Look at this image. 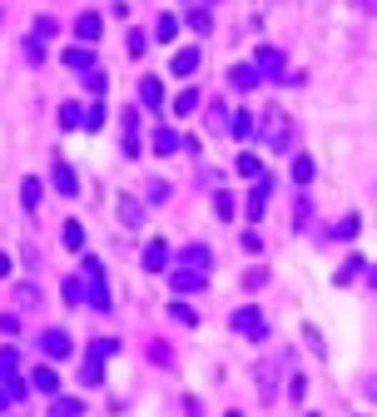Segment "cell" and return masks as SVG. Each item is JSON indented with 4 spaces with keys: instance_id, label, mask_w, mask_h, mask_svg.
<instances>
[{
    "instance_id": "6da1fadb",
    "label": "cell",
    "mask_w": 377,
    "mask_h": 417,
    "mask_svg": "<svg viewBox=\"0 0 377 417\" xmlns=\"http://www.w3.org/2000/svg\"><path fill=\"white\" fill-rule=\"evenodd\" d=\"M85 293H90V308L94 313H109V283H104V263L99 258H85Z\"/></svg>"
},
{
    "instance_id": "7a4b0ae2",
    "label": "cell",
    "mask_w": 377,
    "mask_h": 417,
    "mask_svg": "<svg viewBox=\"0 0 377 417\" xmlns=\"http://www.w3.org/2000/svg\"><path fill=\"white\" fill-rule=\"evenodd\" d=\"M288 134H293L288 114H283V109H263V144H268L273 154H283V149H288Z\"/></svg>"
},
{
    "instance_id": "3957f363",
    "label": "cell",
    "mask_w": 377,
    "mask_h": 417,
    "mask_svg": "<svg viewBox=\"0 0 377 417\" xmlns=\"http://www.w3.org/2000/svg\"><path fill=\"white\" fill-rule=\"evenodd\" d=\"M169 288H174V293H198V288H208V268H188V263H179V268L169 273Z\"/></svg>"
},
{
    "instance_id": "277c9868",
    "label": "cell",
    "mask_w": 377,
    "mask_h": 417,
    "mask_svg": "<svg viewBox=\"0 0 377 417\" xmlns=\"http://www.w3.org/2000/svg\"><path fill=\"white\" fill-rule=\"evenodd\" d=\"M233 328H238L243 338H253V343H258V338H268V318H263L258 308H238V313H233Z\"/></svg>"
},
{
    "instance_id": "5b68a950",
    "label": "cell",
    "mask_w": 377,
    "mask_h": 417,
    "mask_svg": "<svg viewBox=\"0 0 377 417\" xmlns=\"http://www.w3.org/2000/svg\"><path fill=\"white\" fill-rule=\"evenodd\" d=\"M253 65H258L268 80H288V60H283V50H273V45H258Z\"/></svg>"
},
{
    "instance_id": "8992f818",
    "label": "cell",
    "mask_w": 377,
    "mask_h": 417,
    "mask_svg": "<svg viewBox=\"0 0 377 417\" xmlns=\"http://www.w3.org/2000/svg\"><path fill=\"white\" fill-rule=\"evenodd\" d=\"M253 383H258V398L273 403V398H278V363H258V368H253Z\"/></svg>"
},
{
    "instance_id": "52a82bcc",
    "label": "cell",
    "mask_w": 377,
    "mask_h": 417,
    "mask_svg": "<svg viewBox=\"0 0 377 417\" xmlns=\"http://www.w3.org/2000/svg\"><path fill=\"white\" fill-rule=\"evenodd\" d=\"M40 348H45L50 358H70V333H65V328H45V333H40Z\"/></svg>"
},
{
    "instance_id": "ba28073f",
    "label": "cell",
    "mask_w": 377,
    "mask_h": 417,
    "mask_svg": "<svg viewBox=\"0 0 377 417\" xmlns=\"http://www.w3.org/2000/svg\"><path fill=\"white\" fill-rule=\"evenodd\" d=\"M55 189H60L65 199H75V194H80V179H75V169H70L65 159H55Z\"/></svg>"
},
{
    "instance_id": "9c48e42d",
    "label": "cell",
    "mask_w": 377,
    "mask_h": 417,
    "mask_svg": "<svg viewBox=\"0 0 377 417\" xmlns=\"http://www.w3.org/2000/svg\"><path fill=\"white\" fill-rule=\"evenodd\" d=\"M144 268H149V273H164V268H169V243H164V238H154V243L144 248Z\"/></svg>"
},
{
    "instance_id": "30bf717a",
    "label": "cell",
    "mask_w": 377,
    "mask_h": 417,
    "mask_svg": "<svg viewBox=\"0 0 377 417\" xmlns=\"http://www.w3.org/2000/svg\"><path fill=\"white\" fill-rule=\"evenodd\" d=\"M65 65H70V70H80V75H90V70H94V50H90V45H70V50H65Z\"/></svg>"
},
{
    "instance_id": "8fae6325",
    "label": "cell",
    "mask_w": 377,
    "mask_h": 417,
    "mask_svg": "<svg viewBox=\"0 0 377 417\" xmlns=\"http://www.w3.org/2000/svg\"><path fill=\"white\" fill-rule=\"evenodd\" d=\"M228 80H233V90H253V85L263 80V70H258V65H233Z\"/></svg>"
},
{
    "instance_id": "7c38bea8",
    "label": "cell",
    "mask_w": 377,
    "mask_h": 417,
    "mask_svg": "<svg viewBox=\"0 0 377 417\" xmlns=\"http://www.w3.org/2000/svg\"><path fill=\"white\" fill-rule=\"evenodd\" d=\"M99 30H104V25H99V15H94V10H85V15L75 20V35H80V45H94V40H99Z\"/></svg>"
},
{
    "instance_id": "4fadbf2b",
    "label": "cell",
    "mask_w": 377,
    "mask_h": 417,
    "mask_svg": "<svg viewBox=\"0 0 377 417\" xmlns=\"http://www.w3.org/2000/svg\"><path fill=\"white\" fill-rule=\"evenodd\" d=\"M139 100L149 104V109H159V104H164V85H159L154 75H144V80H139Z\"/></svg>"
},
{
    "instance_id": "5bb4252c",
    "label": "cell",
    "mask_w": 377,
    "mask_h": 417,
    "mask_svg": "<svg viewBox=\"0 0 377 417\" xmlns=\"http://www.w3.org/2000/svg\"><path fill=\"white\" fill-rule=\"evenodd\" d=\"M179 263H188V268H208V263H213V253H208L203 243H188L184 253H179Z\"/></svg>"
},
{
    "instance_id": "9a60e30c",
    "label": "cell",
    "mask_w": 377,
    "mask_h": 417,
    "mask_svg": "<svg viewBox=\"0 0 377 417\" xmlns=\"http://www.w3.org/2000/svg\"><path fill=\"white\" fill-rule=\"evenodd\" d=\"M85 403L80 398H50V417H80Z\"/></svg>"
},
{
    "instance_id": "2e32d148",
    "label": "cell",
    "mask_w": 377,
    "mask_h": 417,
    "mask_svg": "<svg viewBox=\"0 0 377 417\" xmlns=\"http://www.w3.org/2000/svg\"><path fill=\"white\" fill-rule=\"evenodd\" d=\"M174 35H179V15H169V10H164V15L154 20V40H164V45H169Z\"/></svg>"
},
{
    "instance_id": "e0dca14e",
    "label": "cell",
    "mask_w": 377,
    "mask_h": 417,
    "mask_svg": "<svg viewBox=\"0 0 377 417\" xmlns=\"http://www.w3.org/2000/svg\"><path fill=\"white\" fill-rule=\"evenodd\" d=\"M30 383H35L45 398H55V393H60V378H55V368H35V378H30Z\"/></svg>"
},
{
    "instance_id": "ac0fdd59",
    "label": "cell",
    "mask_w": 377,
    "mask_h": 417,
    "mask_svg": "<svg viewBox=\"0 0 377 417\" xmlns=\"http://www.w3.org/2000/svg\"><path fill=\"white\" fill-rule=\"evenodd\" d=\"M169 70H174V75H193V70H198V50H179V55H174V65H169Z\"/></svg>"
},
{
    "instance_id": "d6986e66",
    "label": "cell",
    "mask_w": 377,
    "mask_h": 417,
    "mask_svg": "<svg viewBox=\"0 0 377 417\" xmlns=\"http://www.w3.org/2000/svg\"><path fill=\"white\" fill-rule=\"evenodd\" d=\"M154 149H159V154H174V149H184V139H179V134H174V129L164 124V129L154 134Z\"/></svg>"
},
{
    "instance_id": "ffe728a7",
    "label": "cell",
    "mask_w": 377,
    "mask_h": 417,
    "mask_svg": "<svg viewBox=\"0 0 377 417\" xmlns=\"http://www.w3.org/2000/svg\"><path fill=\"white\" fill-rule=\"evenodd\" d=\"M60 238H65V248H75V253H80V248H85V223H80V218H70Z\"/></svg>"
},
{
    "instance_id": "44dd1931",
    "label": "cell",
    "mask_w": 377,
    "mask_h": 417,
    "mask_svg": "<svg viewBox=\"0 0 377 417\" xmlns=\"http://www.w3.org/2000/svg\"><path fill=\"white\" fill-rule=\"evenodd\" d=\"M80 378H85V383H90V388H99V383H104V358H85V368H80Z\"/></svg>"
},
{
    "instance_id": "7402d4cb",
    "label": "cell",
    "mask_w": 377,
    "mask_h": 417,
    "mask_svg": "<svg viewBox=\"0 0 377 417\" xmlns=\"http://www.w3.org/2000/svg\"><path fill=\"white\" fill-rule=\"evenodd\" d=\"M228 129H233V139H253V114H248V109H238Z\"/></svg>"
},
{
    "instance_id": "603a6c76",
    "label": "cell",
    "mask_w": 377,
    "mask_h": 417,
    "mask_svg": "<svg viewBox=\"0 0 377 417\" xmlns=\"http://www.w3.org/2000/svg\"><path fill=\"white\" fill-rule=\"evenodd\" d=\"M40 194H45V184H40V179H25V184H20V199H25V208H40Z\"/></svg>"
},
{
    "instance_id": "cb8c5ba5",
    "label": "cell",
    "mask_w": 377,
    "mask_h": 417,
    "mask_svg": "<svg viewBox=\"0 0 377 417\" xmlns=\"http://www.w3.org/2000/svg\"><path fill=\"white\" fill-rule=\"evenodd\" d=\"M60 124H65V129H80V124H85V109H80V104H60Z\"/></svg>"
},
{
    "instance_id": "d4e9b609",
    "label": "cell",
    "mask_w": 377,
    "mask_h": 417,
    "mask_svg": "<svg viewBox=\"0 0 377 417\" xmlns=\"http://www.w3.org/2000/svg\"><path fill=\"white\" fill-rule=\"evenodd\" d=\"M263 199H268V179H258V189L248 194V218H258V213H263Z\"/></svg>"
},
{
    "instance_id": "484cf974",
    "label": "cell",
    "mask_w": 377,
    "mask_h": 417,
    "mask_svg": "<svg viewBox=\"0 0 377 417\" xmlns=\"http://www.w3.org/2000/svg\"><path fill=\"white\" fill-rule=\"evenodd\" d=\"M213 213L218 218H233V194L228 189H213Z\"/></svg>"
},
{
    "instance_id": "4316f807",
    "label": "cell",
    "mask_w": 377,
    "mask_h": 417,
    "mask_svg": "<svg viewBox=\"0 0 377 417\" xmlns=\"http://www.w3.org/2000/svg\"><path fill=\"white\" fill-rule=\"evenodd\" d=\"M119 218H124V223L134 228V223L144 218V204H134V199H119Z\"/></svg>"
},
{
    "instance_id": "83f0119b",
    "label": "cell",
    "mask_w": 377,
    "mask_h": 417,
    "mask_svg": "<svg viewBox=\"0 0 377 417\" xmlns=\"http://www.w3.org/2000/svg\"><path fill=\"white\" fill-rule=\"evenodd\" d=\"M238 174H243V179H263V164H258L253 154H238Z\"/></svg>"
},
{
    "instance_id": "f1b7e54d",
    "label": "cell",
    "mask_w": 377,
    "mask_h": 417,
    "mask_svg": "<svg viewBox=\"0 0 377 417\" xmlns=\"http://www.w3.org/2000/svg\"><path fill=\"white\" fill-rule=\"evenodd\" d=\"M308 179H313V159L298 154V159H293V184H308Z\"/></svg>"
},
{
    "instance_id": "f546056e",
    "label": "cell",
    "mask_w": 377,
    "mask_h": 417,
    "mask_svg": "<svg viewBox=\"0 0 377 417\" xmlns=\"http://www.w3.org/2000/svg\"><path fill=\"white\" fill-rule=\"evenodd\" d=\"M85 278H65V303H85Z\"/></svg>"
},
{
    "instance_id": "4dcf8cb0",
    "label": "cell",
    "mask_w": 377,
    "mask_h": 417,
    "mask_svg": "<svg viewBox=\"0 0 377 417\" xmlns=\"http://www.w3.org/2000/svg\"><path fill=\"white\" fill-rule=\"evenodd\" d=\"M198 109V90H179V100H174V114H193Z\"/></svg>"
},
{
    "instance_id": "1f68e13d",
    "label": "cell",
    "mask_w": 377,
    "mask_h": 417,
    "mask_svg": "<svg viewBox=\"0 0 377 417\" xmlns=\"http://www.w3.org/2000/svg\"><path fill=\"white\" fill-rule=\"evenodd\" d=\"M15 303H20V308H35V303H40V288L20 283V288H15Z\"/></svg>"
},
{
    "instance_id": "d6a6232c",
    "label": "cell",
    "mask_w": 377,
    "mask_h": 417,
    "mask_svg": "<svg viewBox=\"0 0 377 417\" xmlns=\"http://www.w3.org/2000/svg\"><path fill=\"white\" fill-rule=\"evenodd\" d=\"M208 25H213V20H208V10H188V30H198V35H208Z\"/></svg>"
},
{
    "instance_id": "836d02e7",
    "label": "cell",
    "mask_w": 377,
    "mask_h": 417,
    "mask_svg": "<svg viewBox=\"0 0 377 417\" xmlns=\"http://www.w3.org/2000/svg\"><path fill=\"white\" fill-rule=\"evenodd\" d=\"M358 273H363V258H348V263H343V268H338V283H353V278H358Z\"/></svg>"
},
{
    "instance_id": "e575fe53",
    "label": "cell",
    "mask_w": 377,
    "mask_h": 417,
    "mask_svg": "<svg viewBox=\"0 0 377 417\" xmlns=\"http://www.w3.org/2000/svg\"><path fill=\"white\" fill-rule=\"evenodd\" d=\"M15 363H20L15 348H0V378H15Z\"/></svg>"
},
{
    "instance_id": "d590c367",
    "label": "cell",
    "mask_w": 377,
    "mask_h": 417,
    "mask_svg": "<svg viewBox=\"0 0 377 417\" xmlns=\"http://www.w3.org/2000/svg\"><path fill=\"white\" fill-rule=\"evenodd\" d=\"M90 353H94V358H114V353H119V343H114V338H94Z\"/></svg>"
},
{
    "instance_id": "8d00e7d4",
    "label": "cell",
    "mask_w": 377,
    "mask_h": 417,
    "mask_svg": "<svg viewBox=\"0 0 377 417\" xmlns=\"http://www.w3.org/2000/svg\"><path fill=\"white\" fill-rule=\"evenodd\" d=\"M169 313H174V318H179L184 328H193V323H198V313L188 308V303H169Z\"/></svg>"
},
{
    "instance_id": "74e56055",
    "label": "cell",
    "mask_w": 377,
    "mask_h": 417,
    "mask_svg": "<svg viewBox=\"0 0 377 417\" xmlns=\"http://www.w3.org/2000/svg\"><path fill=\"white\" fill-rule=\"evenodd\" d=\"M99 124H104V104H90V109H85V129H99Z\"/></svg>"
},
{
    "instance_id": "f35d334b",
    "label": "cell",
    "mask_w": 377,
    "mask_h": 417,
    "mask_svg": "<svg viewBox=\"0 0 377 417\" xmlns=\"http://www.w3.org/2000/svg\"><path fill=\"white\" fill-rule=\"evenodd\" d=\"M55 30H60V25H55V20H50V15H40V20H35V40H50V35H55Z\"/></svg>"
},
{
    "instance_id": "ab89813d",
    "label": "cell",
    "mask_w": 377,
    "mask_h": 417,
    "mask_svg": "<svg viewBox=\"0 0 377 417\" xmlns=\"http://www.w3.org/2000/svg\"><path fill=\"white\" fill-rule=\"evenodd\" d=\"M358 223H363V218H358V213H348V218L338 223V238H358Z\"/></svg>"
},
{
    "instance_id": "60d3db41",
    "label": "cell",
    "mask_w": 377,
    "mask_h": 417,
    "mask_svg": "<svg viewBox=\"0 0 377 417\" xmlns=\"http://www.w3.org/2000/svg\"><path fill=\"white\" fill-rule=\"evenodd\" d=\"M263 283H268V268H248L243 273V288H263Z\"/></svg>"
},
{
    "instance_id": "b9f144b4",
    "label": "cell",
    "mask_w": 377,
    "mask_h": 417,
    "mask_svg": "<svg viewBox=\"0 0 377 417\" xmlns=\"http://www.w3.org/2000/svg\"><path fill=\"white\" fill-rule=\"evenodd\" d=\"M144 45H149V40H144L139 30H129V40H124V50H129V55H144Z\"/></svg>"
},
{
    "instance_id": "7bdbcfd3",
    "label": "cell",
    "mask_w": 377,
    "mask_h": 417,
    "mask_svg": "<svg viewBox=\"0 0 377 417\" xmlns=\"http://www.w3.org/2000/svg\"><path fill=\"white\" fill-rule=\"evenodd\" d=\"M25 60H30V65H40V60H45V50H40V40H35V35L25 40Z\"/></svg>"
},
{
    "instance_id": "ee69618b",
    "label": "cell",
    "mask_w": 377,
    "mask_h": 417,
    "mask_svg": "<svg viewBox=\"0 0 377 417\" xmlns=\"http://www.w3.org/2000/svg\"><path fill=\"white\" fill-rule=\"evenodd\" d=\"M144 194H149V204H164V199H169V184H159V179H154Z\"/></svg>"
},
{
    "instance_id": "f6af8a7d",
    "label": "cell",
    "mask_w": 377,
    "mask_h": 417,
    "mask_svg": "<svg viewBox=\"0 0 377 417\" xmlns=\"http://www.w3.org/2000/svg\"><path fill=\"white\" fill-rule=\"evenodd\" d=\"M10 403H15V393H10V388H0V413H5Z\"/></svg>"
},
{
    "instance_id": "bcb514c9",
    "label": "cell",
    "mask_w": 377,
    "mask_h": 417,
    "mask_svg": "<svg viewBox=\"0 0 377 417\" xmlns=\"http://www.w3.org/2000/svg\"><path fill=\"white\" fill-rule=\"evenodd\" d=\"M0 278H10V253H0Z\"/></svg>"
},
{
    "instance_id": "7dc6e473",
    "label": "cell",
    "mask_w": 377,
    "mask_h": 417,
    "mask_svg": "<svg viewBox=\"0 0 377 417\" xmlns=\"http://www.w3.org/2000/svg\"><path fill=\"white\" fill-rule=\"evenodd\" d=\"M223 417H243V413H223Z\"/></svg>"
},
{
    "instance_id": "c3c4849f",
    "label": "cell",
    "mask_w": 377,
    "mask_h": 417,
    "mask_svg": "<svg viewBox=\"0 0 377 417\" xmlns=\"http://www.w3.org/2000/svg\"><path fill=\"white\" fill-rule=\"evenodd\" d=\"M308 417H318V413H308Z\"/></svg>"
}]
</instances>
